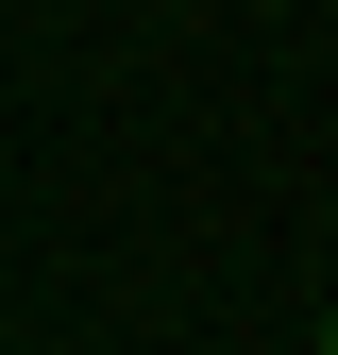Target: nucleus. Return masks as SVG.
I'll return each mask as SVG.
<instances>
[{
    "label": "nucleus",
    "instance_id": "1",
    "mask_svg": "<svg viewBox=\"0 0 338 355\" xmlns=\"http://www.w3.org/2000/svg\"><path fill=\"white\" fill-rule=\"evenodd\" d=\"M305 355H338V304H321V322H305Z\"/></svg>",
    "mask_w": 338,
    "mask_h": 355
}]
</instances>
